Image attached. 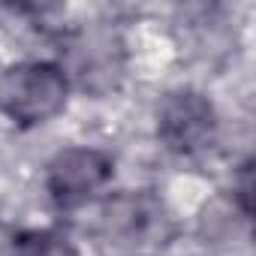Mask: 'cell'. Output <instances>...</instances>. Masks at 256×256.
I'll return each mask as SVG.
<instances>
[{"mask_svg": "<svg viewBox=\"0 0 256 256\" xmlns=\"http://www.w3.org/2000/svg\"><path fill=\"white\" fill-rule=\"evenodd\" d=\"M96 232L118 256H154L172 241L175 220L154 190H124L102 202Z\"/></svg>", "mask_w": 256, "mask_h": 256, "instance_id": "1", "label": "cell"}, {"mask_svg": "<svg viewBox=\"0 0 256 256\" xmlns=\"http://www.w3.org/2000/svg\"><path fill=\"white\" fill-rule=\"evenodd\" d=\"M70 94V76L58 60H18L0 70V114L22 130L54 120Z\"/></svg>", "mask_w": 256, "mask_h": 256, "instance_id": "2", "label": "cell"}, {"mask_svg": "<svg viewBox=\"0 0 256 256\" xmlns=\"http://www.w3.org/2000/svg\"><path fill=\"white\" fill-rule=\"evenodd\" d=\"M154 130L160 145L184 160L202 157L217 145L220 118L214 102L196 88H175L157 102Z\"/></svg>", "mask_w": 256, "mask_h": 256, "instance_id": "3", "label": "cell"}, {"mask_svg": "<svg viewBox=\"0 0 256 256\" xmlns=\"http://www.w3.org/2000/svg\"><path fill=\"white\" fill-rule=\"evenodd\" d=\"M114 178V157L94 145L60 148L46 163V193L58 211H76L100 196Z\"/></svg>", "mask_w": 256, "mask_h": 256, "instance_id": "4", "label": "cell"}, {"mask_svg": "<svg viewBox=\"0 0 256 256\" xmlns=\"http://www.w3.org/2000/svg\"><path fill=\"white\" fill-rule=\"evenodd\" d=\"M66 64H60L70 76V84H78L88 94H108L124 78V40L112 28H82L66 40Z\"/></svg>", "mask_w": 256, "mask_h": 256, "instance_id": "5", "label": "cell"}, {"mask_svg": "<svg viewBox=\"0 0 256 256\" xmlns=\"http://www.w3.org/2000/svg\"><path fill=\"white\" fill-rule=\"evenodd\" d=\"M10 256H82V250L70 232L58 226H36L10 238Z\"/></svg>", "mask_w": 256, "mask_h": 256, "instance_id": "6", "label": "cell"}, {"mask_svg": "<svg viewBox=\"0 0 256 256\" xmlns=\"http://www.w3.org/2000/svg\"><path fill=\"white\" fill-rule=\"evenodd\" d=\"M232 199L238 202V211L247 220L250 217V199H253V160L250 157L238 166V172L232 178Z\"/></svg>", "mask_w": 256, "mask_h": 256, "instance_id": "7", "label": "cell"}]
</instances>
